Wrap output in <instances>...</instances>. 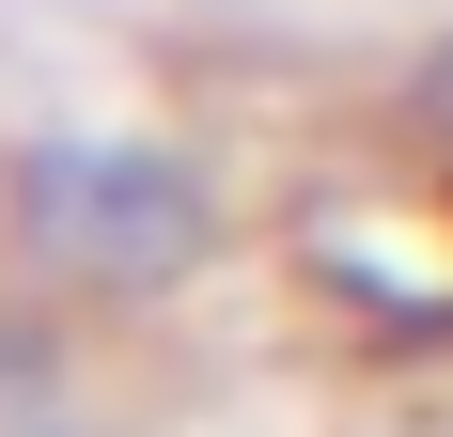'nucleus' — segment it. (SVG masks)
<instances>
[{
    "label": "nucleus",
    "instance_id": "obj_1",
    "mask_svg": "<svg viewBox=\"0 0 453 437\" xmlns=\"http://www.w3.org/2000/svg\"><path fill=\"white\" fill-rule=\"evenodd\" d=\"M16 234H32V265H63V281H110V297H141V281H173L188 250H203V172L188 157H157V141H32L16 157Z\"/></svg>",
    "mask_w": 453,
    "mask_h": 437
},
{
    "label": "nucleus",
    "instance_id": "obj_2",
    "mask_svg": "<svg viewBox=\"0 0 453 437\" xmlns=\"http://www.w3.org/2000/svg\"><path fill=\"white\" fill-rule=\"evenodd\" d=\"M422 110H453V47H438V63H422Z\"/></svg>",
    "mask_w": 453,
    "mask_h": 437
}]
</instances>
